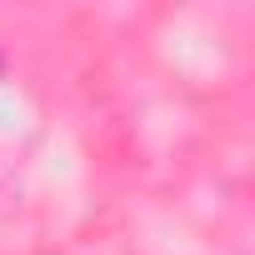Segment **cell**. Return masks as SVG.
Masks as SVG:
<instances>
[{"label":"cell","mask_w":255,"mask_h":255,"mask_svg":"<svg viewBox=\"0 0 255 255\" xmlns=\"http://www.w3.org/2000/svg\"><path fill=\"white\" fill-rule=\"evenodd\" d=\"M0 75H5V60H0Z\"/></svg>","instance_id":"6da1fadb"}]
</instances>
